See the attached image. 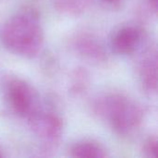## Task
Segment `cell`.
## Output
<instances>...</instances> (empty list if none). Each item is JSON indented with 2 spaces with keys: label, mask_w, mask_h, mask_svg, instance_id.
<instances>
[{
  "label": "cell",
  "mask_w": 158,
  "mask_h": 158,
  "mask_svg": "<svg viewBox=\"0 0 158 158\" xmlns=\"http://www.w3.org/2000/svg\"><path fill=\"white\" fill-rule=\"evenodd\" d=\"M0 38L10 53L24 58L37 56L44 43L38 12L32 7H24L15 13L4 23Z\"/></svg>",
  "instance_id": "cell-1"
},
{
  "label": "cell",
  "mask_w": 158,
  "mask_h": 158,
  "mask_svg": "<svg viewBox=\"0 0 158 158\" xmlns=\"http://www.w3.org/2000/svg\"><path fill=\"white\" fill-rule=\"evenodd\" d=\"M93 111L121 137L135 134L141 129L145 117L142 105L119 93H110L98 97L94 103Z\"/></svg>",
  "instance_id": "cell-2"
},
{
  "label": "cell",
  "mask_w": 158,
  "mask_h": 158,
  "mask_svg": "<svg viewBox=\"0 0 158 158\" xmlns=\"http://www.w3.org/2000/svg\"><path fill=\"white\" fill-rule=\"evenodd\" d=\"M3 90L8 107L20 118L28 119L41 107L37 92L30 83L19 77L7 78Z\"/></svg>",
  "instance_id": "cell-3"
},
{
  "label": "cell",
  "mask_w": 158,
  "mask_h": 158,
  "mask_svg": "<svg viewBox=\"0 0 158 158\" xmlns=\"http://www.w3.org/2000/svg\"><path fill=\"white\" fill-rule=\"evenodd\" d=\"M28 121L32 133L45 149L55 148L58 144L63 135L64 122L56 111L40 107Z\"/></svg>",
  "instance_id": "cell-4"
},
{
  "label": "cell",
  "mask_w": 158,
  "mask_h": 158,
  "mask_svg": "<svg viewBox=\"0 0 158 158\" xmlns=\"http://www.w3.org/2000/svg\"><path fill=\"white\" fill-rule=\"evenodd\" d=\"M143 38V31L139 27L124 25L113 33L110 40V47L113 53L117 55H132L141 46Z\"/></svg>",
  "instance_id": "cell-5"
},
{
  "label": "cell",
  "mask_w": 158,
  "mask_h": 158,
  "mask_svg": "<svg viewBox=\"0 0 158 158\" xmlns=\"http://www.w3.org/2000/svg\"><path fill=\"white\" fill-rule=\"evenodd\" d=\"M76 52L89 62L103 64L107 62V52L102 43L94 34L81 32L73 40Z\"/></svg>",
  "instance_id": "cell-6"
},
{
  "label": "cell",
  "mask_w": 158,
  "mask_h": 158,
  "mask_svg": "<svg viewBox=\"0 0 158 158\" xmlns=\"http://www.w3.org/2000/svg\"><path fill=\"white\" fill-rule=\"evenodd\" d=\"M139 80L143 90L150 95L157 92V55L155 47L147 48L140 59Z\"/></svg>",
  "instance_id": "cell-7"
},
{
  "label": "cell",
  "mask_w": 158,
  "mask_h": 158,
  "mask_svg": "<svg viewBox=\"0 0 158 158\" xmlns=\"http://www.w3.org/2000/svg\"><path fill=\"white\" fill-rule=\"evenodd\" d=\"M69 156L75 158H104L107 156L106 148L93 140H82L69 148Z\"/></svg>",
  "instance_id": "cell-8"
},
{
  "label": "cell",
  "mask_w": 158,
  "mask_h": 158,
  "mask_svg": "<svg viewBox=\"0 0 158 158\" xmlns=\"http://www.w3.org/2000/svg\"><path fill=\"white\" fill-rule=\"evenodd\" d=\"M93 0H54L56 10L66 16H79L91 5Z\"/></svg>",
  "instance_id": "cell-9"
},
{
  "label": "cell",
  "mask_w": 158,
  "mask_h": 158,
  "mask_svg": "<svg viewBox=\"0 0 158 158\" xmlns=\"http://www.w3.org/2000/svg\"><path fill=\"white\" fill-rule=\"evenodd\" d=\"M89 85V74L81 68L76 69L70 78V94L80 95L83 94Z\"/></svg>",
  "instance_id": "cell-10"
},
{
  "label": "cell",
  "mask_w": 158,
  "mask_h": 158,
  "mask_svg": "<svg viewBox=\"0 0 158 158\" xmlns=\"http://www.w3.org/2000/svg\"><path fill=\"white\" fill-rule=\"evenodd\" d=\"M157 139L156 136H150L143 144V154L144 156L149 158H156L157 156Z\"/></svg>",
  "instance_id": "cell-11"
},
{
  "label": "cell",
  "mask_w": 158,
  "mask_h": 158,
  "mask_svg": "<svg viewBox=\"0 0 158 158\" xmlns=\"http://www.w3.org/2000/svg\"><path fill=\"white\" fill-rule=\"evenodd\" d=\"M101 4L109 10H119L123 7L125 0H100Z\"/></svg>",
  "instance_id": "cell-12"
},
{
  "label": "cell",
  "mask_w": 158,
  "mask_h": 158,
  "mask_svg": "<svg viewBox=\"0 0 158 158\" xmlns=\"http://www.w3.org/2000/svg\"><path fill=\"white\" fill-rule=\"evenodd\" d=\"M149 8L151 9V11H153L155 14H156L157 12V0H147Z\"/></svg>",
  "instance_id": "cell-13"
}]
</instances>
